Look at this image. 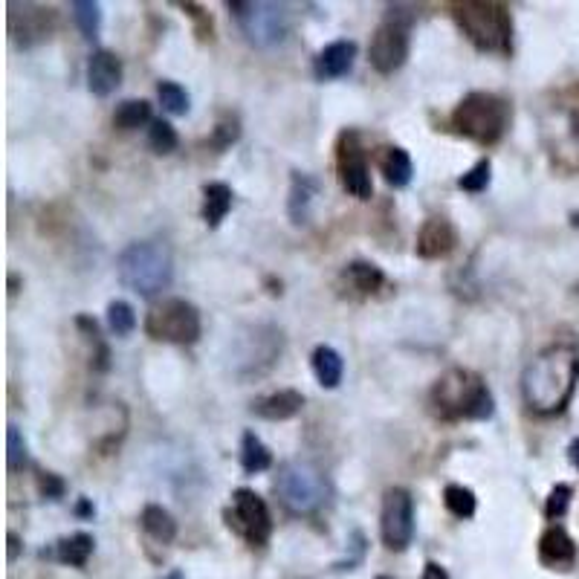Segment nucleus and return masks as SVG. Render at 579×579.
I'll list each match as a JSON object with an SVG mask.
<instances>
[{"label":"nucleus","instance_id":"f257e3e1","mask_svg":"<svg viewBox=\"0 0 579 579\" xmlns=\"http://www.w3.org/2000/svg\"><path fill=\"white\" fill-rule=\"evenodd\" d=\"M579 383V348L571 342H553L524 365L522 397L536 414H559L574 397Z\"/></svg>","mask_w":579,"mask_h":579},{"label":"nucleus","instance_id":"f03ea898","mask_svg":"<svg viewBox=\"0 0 579 579\" xmlns=\"http://www.w3.org/2000/svg\"><path fill=\"white\" fill-rule=\"evenodd\" d=\"M429 406L441 420H490L496 400L487 383L464 368L446 371L429 391Z\"/></svg>","mask_w":579,"mask_h":579},{"label":"nucleus","instance_id":"7ed1b4c3","mask_svg":"<svg viewBox=\"0 0 579 579\" xmlns=\"http://www.w3.org/2000/svg\"><path fill=\"white\" fill-rule=\"evenodd\" d=\"M116 276L122 287L134 290L142 299H154L174 281L171 249L160 241H134L122 249L116 261Z\"/></svg>","mask_w":579,"mask_h":579},{"label":"nucleus","instance_id":"20e7f679","mask_svg":"<svg viewBox=\"0 0 579 579\" xmlns=\"http://www.w3.org/2000/svg\"><path fill=\"white\" fill-rule=\"evenodd\" d=\"M455 24L481 53L510 56L513 53V18L504 3L467 0L452 6Z\"/></svg>","mask_w":579,"mask_h":579},{"label":"nucleus","instance_id":"39448f33","mask_svg":"<svg viewBox=\"0 0 579 579\" xmlns=\"http://www.w3.org/2000/svg\"><path fill=\"white\" fill-rule=\"evenodd\" d=\"M452 128L478 145H496L510 128V105L496 93L475 90L452 111Z\"/></svg>","mask_w":579,"mask_h":579},{"label":"nucleus","instance_id":"423d86ee","mask_svg":"<svg viewBox=\"0 0 579 579\" xmlns=\"http://www.w3.org/2000/svg\"><path fill=\"white\" fill-rule=\"evenodd\" d=\"M278 501L293 513V516H313L316 510L325 507L331 496L325 472L310 464V461H287L278 467L276 475Z\"/></svg>","mask_w":579,"mask_h":579},{"label":"nucleus","instance_id":"0eeeda50","mask_svg":"<svg viewBox=\"0 0 579 579\" xmlns=\"http://www.w3.org/2000/svg\"><path fill=\"white\" fill-rule=\"evenodd\" d=\"M229 9L238 18V27L247 35V41L258 50H273L284 44L290 32V12L284 3H270V0H235Z\"/></svg>","mask_w":579,"mask_h":579},{"label":"nucleus","instance_id":"6e6552de","mask_svg":"<svg viewBox=\"0 0 579 579\" xmlns=\"http://www.w3.org/2000/svg\"><path fill=\"white\" fill-rule=\"evenodd\" d=\"M409 47H412V15L403 12L400 6L388 9V15L371 35V47H368L371 67L383 76L397 73L409 58Z\"/></svg>","mask_w":579,"mask_h":579},{"label":"nucleus","instance_id":"1a4fd4ad","mask_svg":"<svg viewBox=\"0 0 579 579\" xmlns=\"http://www.w3.org/2000/svg\"><path fill=\"white\" fill-rule=\"evenodd\" d=\"M200 310L186 299H163L145 316V333L157 342L194 345L200 339Z\"/></svg>","mask_w":579,"mask_h":579},{"label":"nucleus","instance_id":"9d476101","mask_svg":"<svg viewBox=\"0 0 579 579\" xmlns=\"http://www.w3.org/2000/svg\"><path fill=\"white\" fill-rule=\"evenodd\" d=\"M226 519L229 527L244 536L252 548H261L270 542V533H273V516H270V507L267 501L258 496L255 490H235L232 493V510H226Z\"/></svg>","mask_w":579,"mask_h":579},{"label":"nucleus","instance_id":"9b49d317","mask_svg":"<svg viewBox=\"0 0 579 579\" xmlns=\"http://www.w3.org/2000/svg\"><path fill=\"white\" fill-rule=\"evenodd\" d=\"M380 533L388 551H406L414 539V498L406 487H391L383 496Z\"/></svg>","mask_w":579,"mask_h":579},{"label":"nucleus","instance_id":"f8f14e48","mask_svg":"<svg viewBox=\"0 0 579 579\" xmlns=\"http://www.w3.org/2000/svg\"><path fill=\"white\" fill-rule=\"evenodd\" d=\"M336 171L342 189L357 197V200H371L374 183H371V168L365 160V148L359 145V137L354 131H345L336 142Z\"/></svg>","mask_w":579,"mask_h":579},{"label":"nucleus","instance_id":"ddd939ff","mask_svg":"<svg viewBox=\"0 0 579 579\" xmlns=\"http://www.w3.org/2000/svg\"><path fill=\"white\" fill-rule=\"evenodd\" d=\"M9 32L21 47H35L41 41L50 38L56 15L47 6H35V3H24V6H9Z\"/></svg>","mask_w":579,"mask_h":579},{"label":"nucleus","instance_id":"4468645a","mask_svg":"<svg viewBox=\"0 0 579 579\" xmlns=\"http://www.w3.org/2000/svg\"><path fill=\"white\" fill-rule=\"evenodd\" d=\"M458 247V229L449 218H429L417 232V255L426 261H441Z\"/></svg>","mask_w":579,"mask_h":579},{"label":"nucleus","instance_id":"2eb2a0df","mask_svg":"<svg viewBox=\"0 0 579 579\" xmlns=\"http://www.w3.org/2000/svg\"><path fill=\"white\" fill-rule=\"evenodd\" d=\"M354 61H357V44L354 41H333L328 47H322L319 56L313 58V76L319 82L342 79L354 70Z\"/></svg>","mask_w":579,"mask_h":579},{"label":"nucleus","instance_id":"dca6fc26","mask_svg":"<svg viewBox=\"0 0 579 579\" xmlns=\"http://www.w3.org/2000/svg\"><path fill=\"white\" fill-rule=\"evenodd\" d=\"M122 84V61L111 50H96L87 61V87L93 96L108 99Z\"/></svg>","mask_w":579,"mask_h":579},{"label":"nucleus","instance_id":"f3484780","mask_svg":"<svg viewBox=\"0 0 579 579\" xmlns=\"http://www.w3.org/2000/svg\"><path fill=\"white\" fill-rule=\"evenodd\" d=\"M539 559H542L548 568H556V571H565V568L574 565L577 545H574V539L565 533V527L553 524V527H548V530L542 533V539H539Z\"/></svg>","mask_w":579,"mask_h":579},{"label":"nucleus","instance_id":"a211bd4d","mask_svg":"<svg viewBox=\"0 0 579 579\" xmlns=\"http://www.w3.org/2000/svg\"><path fill=\"white\" fill-rule=\"evenodd\" d=\"M304 409V394L296 391V388H281V391H273V394H264L252 403V414L264 417V420H273V423H281V420H290Z\"/></svg>","mask_w":579,"mask_h":579},{"label":"nucleus","instance_id":"6ab92c4d","mask_svg":"<svg viewBox=\"0 0 579 579\" xmlns=\"http://www.w3.org/2000/svg\"><path fill=\"white\" fill-rule=\"evenodd\" d=\"M322 186L313 174H302V171H293V183H290V200H287V212H290V221L296 226L310 221V212H313V200L319 197Z\"/></svg>","mask_w":579,"mask_h":579},{"label":"nucleus","instance_id":"aec40b11","mask_svg":"<svg viewBox=\"0 0 579 579\" xmlns=\"http://www.w3.org/2000/svg\"><path fill=\"white\" fill-rule=\"evenodd\" d=\"M380 171H383L388 186H394V189L409 186L414 174L409 151L400 148V145H388V148H383V151H380Z\"/></svg>","mask_w":579,"mask_h":579},{"label":"nucleus","instance_id":"412c9836","mask_svg":"<svg viewBox=\"0 0 579 579\" xmlns=\"http://www.w3.org/2000/svg\"><path fill=\"white\" fill-rule=\"evenodd\" d=\"M313 374H316V380H319V386L322 388H336L342 383V374H345V362L339 357V351L331 348V345H319L316 351H313Z\"/></svg>","mask_w":579,"mask_h":579},{"label":"nucleus","instance_id":"4be33fe9","mask_svg":"<svg viewBox=\"0 0 579 579\" xmlns=\"http://www.w3.org/2000/svg\"><path fill=\"white\" fill-rule=\"evenodd\" d=\"M232 209V189L226 183H206L203 186V221L206 226H221Z\"/></svg>","mask_w":579,"mask_h":579},{"label":"nucleus","instance_id":"5701e85b","mask_svg":"<svg viewBox=\"0 0 579 579\" xmlns=\"http://www.w3.org/2000/svg\"><path fill=\"white\" fill-rule=\"evenodd\" d=\"M345 281L362 293V296H371V293H377V290H383L386 287V273L377 267V264H371V261H354V264H348L345 267Z\"/></svg>","mask_w":579,"mask_h":579},{"label":"nucleus","instance_id":"b1692460","mask_svg":"<svg viewBox=\"0 0 579 579\" xmlns=\"http://www.w3.org/2000/svg\"><path fill=\"white\" fill-rule=\"evenodd\" d=\"M142 530L154 539V542H174V536H177V522H174V516L168 513L166 507H160V504H148L145 510H142Z\"/></svg>","mask_w":579,"mask_h":579},{"label":"nucleus","instance_id":"393cba45","mask_svg":"<svg viewBox=\"0 0 579 579\" xmlns=\"http://www.w3.org/2000/svg\"><path fill=\"white\" fill-rule=\"evenodd\" d=\"M241 467L249 475H258V472H267L273 467V452L267 449V443L261 441L255 432H244V441H241Z\"/></svg>","mask_w":579,"mask_h":579},{"label":"nucleus","instance_id":"a878e982","mask_svg":"<svg viewBox=\"0 0 579 579\" xmlns=\"http://www.w3.org/2000/svg\"><path fill=\"white\" fill-rule=\"evenodd\" d=\"M93 536H87V533H73V536H67V539H61L56 548L58 562H64V565H73V568H84L87 565V559H90V553H93Z\"/></svg>","mask_w":579,"mask_h":579},{"label":"nucleus","instance_id":"bb28decb","mask_svg":"<svg viewBox=\"0 0 579 579\" xmlns=\"http://www.w3.org/2000/svg\"><path fill=\"white\" fill-rule=\"evenodd\" d=\"M151 105L145 99H128L113 113V125L119 131H137L142 125H151Z\"/></svg>","mask_w":579,"mask_h":579},{"label":"nucleus","instance_id":"cd10ccee","mask_svg":"<svg viewBox=\"0 0 579 579\" xmlns=\"http://www.w3.org/2000/svg\"><path fill=\"white\" fill-rule=\"evenodd\" d=\"M443 504H446V510L452 513V516H458V519H472L475 516V507H478V498L475 493L464 487V484H449L446 490H443Z\"/></svg>","mask_w":579,"mask_h":579},{"label":"nucleus","instance_id":"c85d7f7f","mask_svg":"<svg viewBox=\"0 0 579 579\" xmlns=\"http://www.w3.org/2000/svg\"><path fill=\"white\" fill-rule=\"evenodd\" d=\"M73 21L76 27L82 29V35L87 41L99 38V29H102V6L93 3V0H76L73 6Z\"/></svg>","mask_w":579,"mask_h":579},{"label":"nucleus","instance_id":"c756f323","mask_svg":"<svg viewBox=\"0 0 579 579\" xmlns=\"http://www.w3.org/2000/svg\"><path fill=\"white\" fill-rule=\"evenodd\" d=\"M157 99L163 105V111L171 116H186L192 108V99L186 93V87L177 82H160L157 84Z\"/></svg>","mask_w":579,"mask_h":579},{"label":"nucleus","instance_id":"7c9ffc66","mask_svg":"<svg viewBox=\"0 0 579 579\" xmlns=\"http://www.w3.org/2000/svg\"><path fill=\"white\" fill-rule=\"evenodd\" d=\"M29 464V446L27 438L21 435L18 426L6 429V467L9 472H21Z\"/></svg>","mask_w":579,"mask_h":579},{"label":"nucleus","instance_id":"2f4dec72","mask_svg":"<svg viewBox=\"0 0 579 579\" xmlns=\"http://www.w3.org/2000/svg\"><path fill=\"white\" fill-rule=\"evenodd\" d=\"M108 325H111V331L116 333V336L134 333V328H137V313H134V307L128 302H122V299L108 304Z\"/></svg>","mask_w":579,"mask_h":579},{"label":"nucleus","instance_id":"473e14b6","mask_svg":"<svg viewBox=\"0 0 579 579\" xmlns=\"http://www.w3.org/2000/svg\"><path fill=\"white\" fill-rule=\"evenodd\" d=\"M148 145L157 151V154H171L177 145H180V137H177V131L163 122V119H154L151 122V128H148Z\"/></svg>","mask_w":579,"mask_h":579},{"label":"nucleus","instance_id":"72a5a7b5","mask_svg":"<svg viewBox=\"0 0 579 579\" xmlns=\"http://www.w3.org/2000/svg\"><path fill=\"white\" fill-rule=\"evenodd\" d=\"M490 180H493V166H490V160H481V163H475V166L469 168L467 174L458 177V189L472 194L487 192Z\"/></svg>","mask_w":579,"mask_h":579},{"label":"nucleus","instance_id":"f704fd0d","mask_svg":"<svg viewBox=\"0 0 579 579\" xmlns=\"http://www.w3.org/2000/svg\"><path fill=\"white\" fill-rule=\"evenodd\" d=\"M571 496H574V490L568 484H556L551 490V496H548V504H545V516L551 522L562 519L568 513V507H571Z\"/></svg>","mask_w":579,"mask_h":579},{"label":"nucleus","instance_id":"c9c22d12","mask_svg":"<svg viewBox=\"0 0 579 579\" xmlns=\"http://www.w3.org/2000/svg\"><path fill=\"white\" fill-rule=\"evenodd\" d=\"M38 493L44 498H61L67 493V484L56 472H41L38 475Z\"/></svg>","mask_w":579,"mask_h":579},{"label":"nucleus","instance_id":"e433bc0d","mask_svg":"<svg viewBox=\"0 0 579 579\" xmlns=\"http://www.w3.org/2000/svg\"><path fill=\"white\" fill-rule=\"evenodd\" d=\"M238 137H241V131H238V122H221V125L215 128V145H218V148L232 145V142H235Z\"/></svg>","mask_w":579,"mask_h":579},{"label":"nucleus","instance_id":"4c0bfd02","mask_svg":"<svg viewBox=\"0 0 579 579\" xmlns=\"http://www.w3.org/2000/svg\"><path fill=\"white\" fill-rule=\"evenodd\" d=\"M420 579H449V574L443 571L438 562H429V565H426V571H423V577Z\"/></svg>","mask_w":579,"mask_h":579},{"label":"nucleus","instance_id":"58836bf2","mask_svg":"<svg viewBox=\"0 0 579 579\" xmlns=\"http://www.w3.org/2000/svg\"><path fill=\"white\" fill-rule=\"evenodd\" d=\"M76 513H79V516H84V519H87V516H93L96 510H93V504H90L87 498H82V501L76 504Z\"/></svg>","mask_w":579,"mask_h":579},{"label":"nucleus","instance_id":"ea45409f","mask_svg":"<svg viewBox=\"0 0 579 579\" xmlns=\"http://www.w3.org/2000/svg\"><path fill=\"white\" fill-rule=\"evenodd\" d=\"M21 551V542H18V536L15 533H9V559H15Z\"/></svg>","mask_w":579,"mask_h":579},{"label":"nucleus","instance_id":"a19ab883","mask_svg":"<svg viewBox=\"0 0 579 579\" xmlns=\"http://www.w3.org/2000/svg\"><path fill=\"white\" fill-rule=\"evenodd\" d=\"M568 458H571V464L579 469V438L568 446Z\"/></svg>","mask_w":579,"mask_h":579},{"label":"nucleus","instance_id":"79ce46f5","mask_svg":"<svg viewBox=\"0 0 579 579\" xmlns=\"http://www.w3.org/2000/svg\"><path fill=\"white\" fill-rule=\"evenodd\" d=\"M166 579H186V577H183V574H180V571H171V574H168Z\"/></svg>","mask_w":579,"mask_h":579},{"label":"nucleus","instance_id":"37998d69","mask_svg":"<svg viewBox=\"0 0 579 579\" xmlns=\"http://www.w3.org/2000/svg\"><path fill=\"white\" fill-rule=\"evenodd\" d=\"M377 579H391V577H377Z\"/></svg>","mask_w":579,"mask_h":579}]
</instances>
